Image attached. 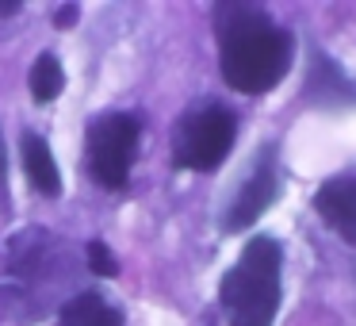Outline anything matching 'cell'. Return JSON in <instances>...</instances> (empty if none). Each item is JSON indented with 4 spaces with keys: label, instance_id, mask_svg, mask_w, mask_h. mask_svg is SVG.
Instances as JSON below:
<instances>
[{
    "label": "cell",
    "instance_id": "277c9868",
    "mask_svg": "<svg viewBox=\"0 0 356 326\" xmlns=\"http://www.w3.org/2000/svg\"><path fill=\"white\" fill-rule=\"evenodd\" d=\"M138 119L127 111H108V116L88 123V173L104 188H123L131 177L134 154H138Z\"/></svg>",
    "mask_w": 356,
    "mask_h": 326
},
{
    "label": "cell",
    "instance_id": "4fadbf2b",
    "mask_svg": "<svg viewBox=\"0 0 356 326\" xmlns=\"http://www.w3.org/2000/svg\"><path fill=\"white\" fill-rule=\"evenodd\" d=\"M77 16H81V8H77V4H65V8H58L54 24L65 31V27H73V24H77Z\"/></svg>",
    "mask_w": 356,
    "mask_h": 326
},
{
    "label": "cell",
    "instance_id": "6da1fadb",
    "mask_svg": "<svg viewBox=\"0 0 356 326\" xmlns=\"http://www.w3.org/2000/svg\"><path fill=\"white\" fill-rule=\"evenodd\" d=\"M218 35V70L234 93L261 96L287 77L295 58L291 31L272 24V16L257 4H215Z\"/></svg>",
    "mask_w": 356,
    "mask_h": 326
},
{
    "label": "cell",
    "instance_id": "8992f818",
    "mask_svg": "<svg viewBox=\"0 0 356 326\" xmlns=\"http://www.w3.org/2000/svg\"><path fill=\"white\" fill-rule=\"evenodd\" d=\"M314 211L325 226L341 234L348 246H356V177H333L314 192Z\"/></svg>",
    "mask_w": 356,
    "mask_h": 326
},
{
    "label": "cell",
    "instance_id": "3957f363",
    "mask_svg": "<svg viewBox=\"0 0 356 326\" xmlns=\"http://www.w3.org/2000/svg\"><path fill=\"white\" fill-rule=\"evenodd\" d=\"M234 139H238L234 111L222 108V104H203V108L188 111L172 131V162L180 169H195V173L218 169L226 162V154L234 150Z\"/></svg>",
    "mask_w": 356,
    "mask_h": 326
},
{
    "label": "cell",
    "instance_id": "52a82bcc",
    "mask_svg": "<svg viewBox=\"0 0 356 326\" xmlns=\"http://www.w3.org/2000/svg\"><path fill=\"white\" fill-rule=\"evenodd\" d=\"M302 96H307L310 104H318V108H345V104H356V85L345 77V70H341L337 62H330L325 54H310V77H307V88H302Z\"/></svg>",
    "mask_w": 356,
    "mask_h": 326
},
{
    "label": "cell",
    "instance_id": "ba28073f",
    "mask_svg": "<svg viewBox=\"0 0 356 326\" xmlns=\"http://www.w3.org/2000/svg\"><path fill=\"white\" fill-rule=\"evenodd\" d=\"M19 154H24V173L27 180H31V188L39 196H62V173H58V162L54 154H50L47 139H39L35 131H24V139H19Z\"/></svg>",
    "mask_w": 356,
    "mask_h": 326
},
{
    "label": "cell",
    "instance_id": "5b68a950",
    "mask_svg": "<svg viewBox=\"0 0 356 326\" xmlns=\"http://www.w3.org/2000/svg\"><path fill=\"white\" fill-rule=\"evenodd\" d=\"M276 192H280L276 150H264L261 162L253 165V173H249V180L241 185V192L234 196L230 215H226V231H245V226H253L257 219L268 211V203L276 200Z\"/></svg>",
    "mask_w": 356,
    "mask_h": 326
},
{
    "label": "cell",
    "instance_id": "5bb4252c",
    "mask_svg": "<svg viewBox=\"0 0 356 326\" xmlns=\"http://www.w3.org/2000/svg\"><path fill=\"white\" fill-rule=\"evenodd\" d=\"M19 12V0H0V16H16Z\"/></svg>",
    "mask_w": 356,
    "mask_h": 326
},
{
    "label": "cell",
    "instance_id": "30bf717a",
    "mask_svg": "<svg viewBox=\"0 0 356 326\" xmlns=\"http://www.w3.org/2000/svg\"><path fill=\"white\" fill-rule=\"evenodd\" d=\"M31 96H35V104H50V100H58L62 96V88H65V73H62V62H58L54 54H39L35 58V65H31Z\"/></svg>",
    "mask_w": 356,
    "mask_h": 326
},
{
    "label": "cell",
    "instance_id": "7a4b0ae2",
    "mask_svg": "<svg viewBox=\"0 0 356 326\" xmlns=\"http://www.w3.org/2000/svg\"><path fill=\"white\" fill-rule=\"evenodd\" d=\"M280 265L284 249L276 238L257 234L245 242L238 265L218 284V300L230 315V326H272L280 311Z\"/></svg>",
    "mask_w": 356,
    "mask_h": 326
},
{
    "label": "cell",
    "instance_id": "9c48e42d",
    "mask_svg": "<svg viewBox=\"0 0 356 326\" xmlns=\"http://www.w3.org/2000/svg\"><path fill=\"white\" fill-rule=\"evenodd\" d=\"M58 326H123V315L100 300L96 292H81L58 315Z\"/></svg>",
    "mask_w": 356,
    "mask_h": 326
},
{
    "label": "cell",
    "instance_id": "8fae6325",
    "mask_svg": "<svg viewBox=\"0 0 356 326\" xmlns=\"http://www.w3.org/2000/svg\"><path fill=\"white\" fill-rule=\"evenodd\" d=\"M88 269L96 272V277H115L119 272V261H115V254H111L104 242H88Z\"/></svg>",
    "mask_w": 356,
    "mask_h": 326
},
{
    "label": "cell",
    "instance_id": "7c38bea8",
    "mask_svg": "<svg viewBox=\"0 0 356 326\" xmlns=\"http://www.w3.org/2000/svg\"><path fill=\"white\" fill-rule=\"evenodd\" d=\"M0 208L8 211V162H4V139H0Z\"/></svg>",
    "mask_w": 356,
    "mask_h": 326
}]
</instances>
